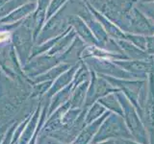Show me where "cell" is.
Masks as SVG:
<instances>
[{
	"label": "cell",
	"instance_id": "1",
	"mask_svg": "<svg viewBox=\"0 0 154 144\" xmlns=\"http://www.w3.org/2000/svg\"><path fill=\"white\" fill-rule=\"evenodd\" d=\"M9 38H10L9 32H0V43L6 41Z\"/></svg>",
	"mask_w": 154,
	"mask_h": 144
}]
</instances>
